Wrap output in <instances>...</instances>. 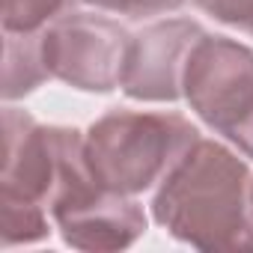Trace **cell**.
I'll return each mask as SVG.
<instances>
[{
  "label": "cell",
  "mask_w": 253,
  "mask_h": 253,
  "mask_svg": "<svg viewBox=\"0 0 253 253\" xmlns=\"http://www.w3.org/2000/svg\"><path fill=\"white\" fill-rule=\"evenodd\" d=\"M92 188L98 182L86 164L84 134L78 128L42 125L15 107L3 110L0 203L36 206L54 214Z\"/></svg>",
  "instance_id": "3"
},
{
  "label": "cell",
  "mask_w": 253,
  "mask_h": 253,
  "mask_svg": "<svg viewBox=\"0 0 253 253\" xmlns=\"http://www.w3.org/2000/svg\"><path fill=\"white\" fill-rule=\"evenodd\" d=\"M206 36L197 21L167 18L131 36L122 69V92L134 101H176L182 98L185 63L194 45Z\"/></svg>",
  "instance_id": "6"
},
{
  "label": "cell",
  "mask_w": 253,
  "mask_h": 253,
  "mask_svg": "<svg viewBox=\"0 0 253 253\" xmlns=\"http://www.w3.org/2000/svg\"><path fill=\"white\" fill-rule=\"evenodd\" d=\"M250 197H253V194H250Z\"/></svg>",
  "instance_id": "13"
},
{
  "label": "cell",
  "mask_w": 253,
  "mask_h": 253,
  "mask_svg": "<svg viewBox=\"0 0 253 253\" xmlns=\"http://www.w3.org/2000/svg\"><path fill=\"white\" fill-rule=\"evenodd\" d=\"M253 173L217 140L200 137L158 185L152 217L197 250H253Z\"/></svg>",
  "instance_id": "1"
},
{
  "label": "cell",
  "mask_w": 253,
  "mask_h": 253,
  "mask_svg": "<svg viewBox=\"0 0 253 253\" xmlns=\"http://www.w3.org/2000/svg\"><path fill=\"white\" fill-rule=\"evenodd\" d=\"M48 211L36 206H15V203H0V238L3 247L12 244H33L48 238Z\"/></svg>",
  "instance_id": "9"
},
{
  "label": "cell",
  "mask_w": 253,
  "mask_h": 253,
  "mask_svg": "<svg viewBox=\"0 0 253 253\" xmlns=\"http://www.w3.org/2000/svg\"><path fill=\"white\" fill-rule=\"evenodd\" d=\"M63 6L66 0H3V33H39Z\"/></svg>",
  "instance_id": "10"
},
{
  "label": "cell",
  "mask_w": 253,
  "mask_h": 253,
  "mask_svg": "<svg viewBox=\"0 0 253 253\" xmlns=\"http://www.w3.org/2000/svg\"><path fill=\"white\" fill-rule=\"evenodd\" d=\"M182 92L211 131L253 158V48L206 33L185 63Z\"/></svg>",
  "instance_id": "4"
},
{
  "label": "cell",
  "mask_w": 253,
  "mask_h": 253,
  "mask_svg": "<svg viewBox=\"0 0 253 253\" xmlns=\"http://www.w3.org/2000/svg\"><path fill=\"white\" fill-rule=\"evenodd\" d=\"M214 21L253 36V0H194Z\"/></svg>",
  "instance_id": "11"
},
{
  "label": "cell",
  "mask_w": 253,
  "mask_h": 253,
  "mask_svg": "<svg viewBox=\"0 0 253 253\" xmlns=\"http://www.w3.org/2000/svg\"><path fill=\"white\" fill-rule=\"evenodd\" d=\"M63 241L75 250H125L146 232V214L134 197L113 194L107 188H92L69 206H60L54 214Z\"/></svg>",
  "instance_id": "7"
},
{
  "label": "cell",
  "mask_w": 253,
  "mask_h": 253,
  "mask_svg": "<svg viewBox=\"0 0 253 253\" xmlns=\"http://www.w3.org/2000/svg\"><path fill=\"white\" fill-rule=\"evenodd\" d=\"M131 33L92 12H66L42 27V57L51 78L81 92H113L122 81Z\"/></svg>",
  "instance_id": "5"
},
{
  "label": "cell",
  "mask_w": 253,
  "mask_h": 253,
  "mask_svg": "<svg viewBox=\"0 0 253 253\" xmlns=\"http://www.w3.org/2000/svg\"><path fill=\"white\" fill-rule=\"evenodd\" d=\"M84 3L104 9V12H116V15H128V18H143V15H161V12H173L179 9L185 0H84Z\"/></svg>",
  "instance_id": "12"
},
{
  "label": "cell",
  "mask_w": 253,
  "mask_h": 253,
  "mask_svg": "<svg viewBox=\"0 0 253 253\" xmlns=\"http://www.w3.org/2000/svg\"><path fill=\"white\" fill-rule=\"evenodd\" d=\"M3 98H21L51 78L39 33H3Z\"/></svg>",
  "instance_id": "8"
},
{
  "label": "cell",
  "mask_w": 253,
  "mask_h": 253,
  "mask_svg": "<svg viewBox=\"0 0 253 253\" xmlns=\"http://www.w3.org/2000/svg\"><path fill=\"white\" fill-rule=\"evenodd\" d=\"M197 140L200 131L182 113L116 107L86 128L84 152L101 188L137 197L161 185Z\"/></svg>",
  "instance_id": "2"
}]
</instances>
